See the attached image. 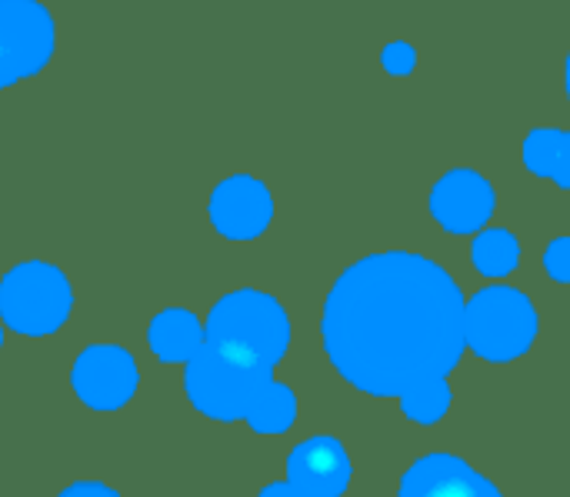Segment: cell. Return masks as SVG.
Masks as SVG:
<instances>
[{"instance_id":"obj_7","label":"cell","mask_w":570,"mask_h":497,"mask_svg":"<svg viewBox=\"0 0 570 497\" xmlns=\"http://www.w3.org/2000/svg\"><path fill=\"white\" fill-rule=\"evenodd\" d=\"M70 388L77 401H83L87 408L117 411L137 394L140 371H137V361L120 344H90L73 361Z\"/></svg>"},{"instance_id":"obj_6","label":"cell","mask_w":570,"mask_h":497,"mask_svg":"<svg viewBox=\"0 0 570 497\" xmlns=\"http://www.w3.org/2000/svg\"><path fill=\"white\" fill-rule=\"evenodd\" d=\"M57 47V27L40 0H0V90L37 77Z\"/></svg>"},{"instance_id":"obj_13","label":"cell","mask_w":570,"mask_h":497,"mask_svg":"<svg viewBox=\"0 0 570 497\" xmlns=\"http://www.w3.org/2000/svg\"><path fill=\"white\" fill-rule=\"evenodd\" d=\"M524 164L531 174L570 191V130H531L524 140Z\"/></svg>"},{"instance_id":"obj_8","label":"cell","mask_w":570,"mask_h":497,"mask_svg":"<svg viewBox=\"0 0 570 497\" xmlns=\"http://www.w3.org/2000/svg\"><path fill=\"white\" fill-rule=\"evenodd\" d=\"M210 221L227 241H254L274 221V197L257 177L234 174L214 187Z\"/></svg>"},{"instance_id":"obj_3","label":"cell","mask_w":570,"mask_h":497,"mask_svg":"<svg viewBox=\"0 0 570 497\" xmlns=\"http://www.w3.org/2000/svg\"><path fill=\"white\" fill-rule=\"evenodd\" d=\"M541 321L534 301L518 288H484L468 301L464 341L468 348L494 364L518 361L538 341Z\"/></svg>"},{"instance_id":"obj_21","label":"cell","mask_w":570,"mask_h":497,"mask_svg":"<svg viewBox=\"0 0 570 497\" xmlns=\"http://www.w3.org/2000/svg\"><path fill=\"white\" fill-rule=\"evenodd\" d=\"M568 100H570V53H568Z\"/></svg>"},{"instance_id":"obj_14","label":"cell","mask_w":570,"mask_h":497,"mask_svg":"<svg viewBox=\"0 0 570 497\" xmlns=\"http://www.w3.org/2000/svg\"><path fill=\"white\" fill-rule=\"evenodd\" d=\"M257 435H284L297 421V394L284 381H271L244 418Z\"/></svg>"},{"instance_id":"obj_15","label":"cell","mask_w":570,"mask_h":497,"mask_svg":"<svg viewBox=\"0 0 570 497\" xmlns=\"http://www.w3.org/2000/svg\"><path fill=\"white\" fill-rule=\"evenodd\" d=\"M471 257H474V267H478L484 277H508V274L518 267L521 247H518V241H514L511 231L494 227V231H484V234L474 237Z\"/></svg>"},{"instance_id":"obj_12","label":"cell","mask_w":570,"mask_h":497,"mask_svg":"<svg viewBox=\"0 0 570 497\" xmlns=\"http://www.w3.org/2000/svg\"><path fill=\"white\" fill-rule=\"evenodd\" d=\"M150 351L167 364H187L204 348V324L187 308H167L160 311L147 328Z\"/></svg>"},{"instance_id":"obj_2","label":"cell","mask_w":570,"mask_h":497,"mask_svg":"<svg viewBox=\"0 0 570 497\" xmlns=\"http://www.w3.org/2000/svg\"><path fill=\"white\" fill-rule=\"evenodd\" d=\"M204 341L244 364L274 371L291 348V321L277 298L240 288L210 308Z\"/></svg>"},{"instance_id":"obj_11","label":"cell","mask_w":570,"mask_h":497,"mask_svg":"<svg viewBox=\"0 0 570 497\" xmlns=\"http://www.w3.org/2000/svg\"><path fill=\"white\" fill-rule=\"evenodd\" d=\"M397 497H504L481 471H474L458 455H428L414 461Z\"/></svg>"},{"instance_id":"obj_10","label":"cell","mask_w":570,"mask_h":497,"mask_svg":"<svg viewBox=\"0 0 570 497\" xmlns=\"http://www.w3.org/2000/svg\"><path fill=\"white\" fill-rule=\"evenodd\" d=\"M351 475L347 448L331 435L307 438L287 455V485L304 497H341L351 488Z\"/></svg>"},{"instance_id":"obj_18","label":"cell","mask_w":570,"mask_h":497,"mask_svg":"<svg viewBox=\"0 0 570 497\" xmlns=\"http://www.w3.org/2000/svg\"><path fill=\"white\" fill-rule=\"evenodd\" d=\"M384 67H387V74H394V77H407L411 70H414V64H417V53H414V47L411 43H404V40H397V43H391L387 50H384Z\"/></svg>"},{"instance_id":"obj_20","label":"cell","mask_w":570,"mask_h":497,"mask_svg":"<svg viewBox=\"0 0 570 497\" xmlns=\"http://www.w3.org/2000/svg\"><path fill=\"white\" fill-rule=\"evenodd\" d=\"M257 497H304L294 485H287V481H277V485H267L264 491Z\"/></svg>"},{"instance_id":"obj_1","label":"cell","mask_w":570,"mask_h":497,"mask_svg":"<svg viewBox=\"0 0 570 497\" xmlns=\"http://www.w3.org/2000/svg\"><path fill=\"white\" fill-rule=\"evenodd\" d=\"M468 301L424 254L384 251L351 264L331 288L321 338L334 371L371 398L451 378L468 351Z\"/></svg>"},{"instance_id":"obj_17","label":"cell","mask_w":570,"mask_h":497,"mask_svg":"<svg viewBox=\"0 0 570 497\" xmlns=\"http://www.w3.org/2000/svg\"><path fill=\"white\" fill-rule=\"evenodd\" d=\"M544 271H548L554 281L570 284V237L551 241V247L544 251Z\"/></svg>"},{"instance_id":"obj_19","label":"cell","mask_w":570,"mask_h":497,"mask_svg":"<svg viewBox=\"0 0 570 497\" xmlns=\"http://www.w3.org/2000/svg\"><path fill=\"white\" fill-rule=\"evenodd\" d=\"M57 497H120L114 488L100 485V481H77L70 488H63Z\"/></svg>"},{"instance_id":"obj_16","label":"cell","mask_w":570,"mask_h":497,"mask_svg":"<svg viewBox=\"0 0 570 497\" xmlns=\"http://www.w3.org/2000/svg\"><path fill=\"white\" fill-rule=\"evenodd\" d=\"M451 405H454V388H451L448 378L428 381V384H421V388H414V391H407L401 398L404 418H411L414 425H424V428L438 425L451 411Z\"/></svg>"},{"instance_id":"obj_4","label":"cell","mask_w":570,"mask_h":497,"mask_svg":"<svg viewBox=\"0 0 570 497\" xmlns=\"http://www.w3.org/2000/svg\"><path fill=\"white\" fill-rule=\"evenodd\" d=\"M271 381H274V371L244 364V361L210 348L207 341L184 364V391H187L190 405L220 425L244 421Z\"/></svg>"},{"instance_id":"obj_9","label":"cell","mask_w":570,"mask_h":497,"mask_svg":"<svg viewBox=\"0 0 570 497\" xmlns=\"http://www.w3.org/2000/svg\"><path fill=\"white\" fill-rule=\"evenodd\" d=\"M498 207V194L494 187L468 167H458L451 174H444L438 181V187L431 191V214L434 221L451 231V234H474L488 224V217Z\"/></svg>"},{"instance_id":"obj_22","label":"cell","mask_w":570,"mask_h":497,"mask_svg":"<svg viewBox=\"0 0 570 497\" xmlns=\"http://www.w3.org/2000/svg\"><path fill=\"white\" fill-rule=\"evenodd\" d=\"M0 348H3V328H0Z\"/></svg>"},{"instance_id":"obj_5","label":"cell","mask_w":570,"mask_h":497,"mask_svg":"<svg viewBox=\"0 0 570 497\" xmlns=\"http://www.w3.org/2000/svg\"><path fill=\"white\" fill-rule=\"evenodd\" d=\"M73 308L70 281L47 261H23L0 281V321L27 338L53 334L67 324Z\"/></svg>"}]
</instances>
